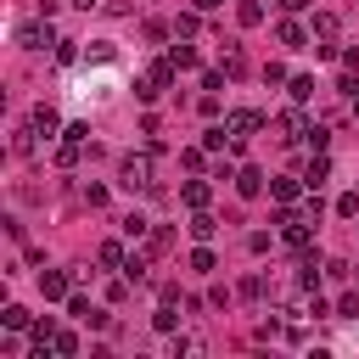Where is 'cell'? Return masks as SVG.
Masks as SVG:
<instances>
[{"instance_id": "e0dca14e", "label": "cell", "mask_w": 359, "mask_h": 359, "mask_svg": "<svg viewBox=\"0 0 359 359\" xmlns=\"http://www.w3.org/2000/svg\"><path fill=\"white\" fill-rule=\"evenodd\" d=\"M124 275H129L135 287H141V281H146V258H129V264H124Z\"/></svg>"}, {"instance_id": "277c9868", "label": "cell", "mask_w": 359, "mask_h": 359, "mask_svg": "<svg viewBox=\"0 0 359 359\" xmlns=\"http://www.w3.org/2000/svg\"><path fill=\"white\" fill-rule=\"evenodd\" d=\"M342 34V23L331 17V12H320V17H314V39H320V51H331V39Z\"/></svg>"}, {"instance_id": "30bf717a", "label": "cell", "mask_w": 359, "mask_h": 359, "mask_svg": "<svg viewBox=\"0 0 359 359\" xmlns=\"http://www.w3.org/2000/svg\"><path fill=\"white\" fill-rule=\"evenodd\" d=\"M326 174H331V163H326V157H314L309 174H303V186H309V191H320V186H326Z\"/></svg>"}, {"instance_id": "3957f363", "label": "cell", "mask_w": 359, "mask_h": 359, "mask_svg": "<svg viewBox=\"0 0 359 359\" xmlns=\"http://www.w3.org/2000/svg\"><path fill=\"white\" fill-rule=\"evenodd\" d=\"M39 292H45V298H68V292H73V281H68V275H57V269H39Z\"/></svg>"}, {"instance_id": "7402d4cb", "label": "cell", "mask_w": 359, "mask_h": 359, "mask_svg": "<svg viewBox=\"0 0 359 359\" xmlns=\"http://www.w3.org/2000/svg\"><path fill=\"white\" fill-rule=\"evenodd\" d=\"M236 17H242V23H247V28H253V23H258V17H264V12H258V6H253V0H242V6H236Z\"/></svg>"}, {"instance_id": "603a6c76", "label": "cell", "mask_w": 359, "mask_h": 359, "mask_svg": "<svg viewBox=\"0 0 359 359\" xmlns=\"http://www.w3.org/2000/svg\"><path fill=\"white\" fill-rule=\"evenodd\" d=\"M191 269H202V275H208V269H213V253H208V247H197V253H191Z\"/></svg>"}, {"instance_id": "ac0fdd59", "label": "cell", "mask_w": 359, "mask_h": 359, "mask_svg": "<svg viewBox=\"0 0 359 359\" xmlns=\"http://www.w3.org/2000/svg\"><path fill=\"white\" fill-rule=\"evenodd\" d=\"M0 320H6V326H12V331H17V326H28V309H17V303H12V309H6V314H0Z\"/></svg>"}, {"instance_id": "cb8c5ba5", "label": "cell", "mask_w": 359, "mask_h": 359, "mask_svg": "<svg viewBox=\"0 0 359 359\" xmlns=\"http://www.w3.org/2000/svg\"><path fill=\"white\" fill-rule=\"evenodd\" d=\"M337 314H348V320H353V314H359V292H342V303H337Z\"/></svg>"}, {"instance_id": "9c48e42d", "label": "cell", "mask_w": 359, "mask_h": 359, "mask_svg": "<svg viewBox=\"0 0 359 359\" xmlns=\"http://www.w3.org/2000/svg\"><path fill=\"white\" fill-rule=\"evenodd\" d=\"M236 191H242V197H258V191H264V174H258V168H242V174H236Z\"/></svg>"}, {"instance_id": "ba28073f", "label": "cell", "mask_w": 359, "mask_h": 359, "mask_svg": "<svg viewBox=\"0 0 359 359\" xmlns=\"http://www.w3.org/2000/svg\"><path fill=\"white\" fill-rule=\"evenodd\" d=\"M28 124H34V135H45V141L57 135V113H51V107H34V113H28Z\"/></svg>"}, {"instance_id": "8fae6325", "label": "cell", "mask_w": 359, "mask_h": 359, "mask_svg": "<svg viewBox=\"0 0 359 359\" xmlns=\"http://www.w3.org/2000/svg\"><path fill=\"white\" fill-rule=\"evenodd\" d=\"M146 84H152V90H163V84H174V62H152V73H146Z\"/></svg>"}, {"instance_id": "8992f818", "label": "cell", "mask_w": 359, "mask_h": 359, "mask_svg": "<svg viewBox=\"0 0 359 359\" xmlns=\"http://www.w3.org/2000/svg\"><path fill=\"white\" fill-rule=\"evenodd\" d=\"M275 135H281V141H298V135H309V129H303L298 113H275Z\"/></svg>"}, {"instance_id": "7c38bea8", "label": "cell", "mask_w": 359, "mask_h": 359, "mask_svg": "<svg viewBox=\"0 0 359 359\" xmlns=\"http://www.w3.org/2000/svg\"><path fill=\"white\" fill-rule=\"evenodd\" d=\"M96 258H101V264H107V269H124V264H129V258H124V247H118V242H101V253H96Z\"/></svg>"}, {"instance_id": "5bb4252c", "label": "cell", "mask_w": 359, "mask_h": 359, "mask_svg": "<svg viewBox=\"0 0 359 359\" xmlns=\"http://www.w3.org/2000/svg\"><path fill=\"white\" fill-rule=\"evenodd\" d=\"M168 62H174V68H197V51H191V45H174Z\"/></svg>"}, {"instance_id": "d6986e66", "label": "cell", "mask_w": 359, "mask_h": 359, "mask_svg": "<svg viewBox=\"0 0 359 359\" xmlns=\"http://www.w3.org/2000/svg\"><path fill=\"white\" fill-rule=\"evenodd\" d=\"M314 96V79H292V101H309Z\"/></svg>"}, {"instance_id": "484cf974", "label": "cell", "mask_w": 359, "mask_h": 359, "mask_svg": "<svg viewBox=\"0 0 359 359\" xmlns=\"http://www.w3.org/2000/svg\"><path fill=\"white\" fill-rule=\"evenodd\" d=\"M57 353H79V337L73 331H57Z\"/></svg>"}, {"instance_id": "44dd1931", "label": "cell", "mask_w": 359, "mask_h": 359, "mask_svg": "<svg viewBox=\"0 0 359 359\" xmlns=\"http://www.w3.org/2000/svg\"><path fill=\"white\" fill-rule=\"evenodd\" d=\"M202 348H208L202 337H180V342H174V353H202Z\"/></svg>"}, {"instance_id": "d4e9b609", "label": "cell", "mask_w": 359, "mask_h": 359, "mask_svg": "<svg viewBox=\"0 0 359 359\" xmlns=\"http://www.w3.org/2000/svg\"><path fill=\"white\" fill-rule=\"evenodd\" d=\"M242 298H264V275H247L242 281Z\"/></svg>"}, {"instance_id": "4316f807", "label": "cell", "mask_w": 359, "mask_h": 359, "mask_svg": "<svg viewBox=\"0 0 359 359\" xmlns=\"http://www.w3.org/2000/svg\"><path fill=\"white\" fill-rule=\"evenodd\" d=\"M281 6H287V12H303V6H309V0H281Z\"/></svg>"}, {"instance_id": "83f0119b", "label": "cell", "mask_w": 359, "mask_h": 359, "mask_svg": "<svg viewBox=\"0 0 359 359\" xmlns=\"http://www.w3.org/2000/svg\"><path fill=\"white\" fill-rule=\"evenodd\" d=\"M73 6H96V0H73Z\"/></svg>"}, {"instance_id": "6da1fadb", "label": "cell", "mask_w": 359, "mask_h": 359, "mask_svg": "<svg viewBox=\"0 0 359 359\" xmlns=\"http://www.w3.org/2000/svg\"><path fill=\"white\" fill-rule=\"evenodd\" d=\"M118 186L124 191H146L152 186V157H124L118 163Z\"/></svg>"}, {"instance_id": "52a82bcc", "label": "cell", "mask_w": 359, "mask_h": 359, "mask_svg": "<svg viewBox=\"0 0 359 359\" xmlns=\"http://www.w3.org/2000/svg\"><path fill=\"white\" fill-rule=\"evenodd\" d=\"M264 124V113H253V107H242V113H231V135H253Z\"/></svg>"}, {"instance_id": "7a4b0ae2", "label": "cell", "mask_w": 359, "mask_h": 359, "mask_svg": "<svg viewBox=\"0 0 359 359\" xmlns=\"http://www.w3.org/2000/svg\"><path fill=\"white\" fill-rule=\"evenodd\" d=\"M51 39H57L51 23H23V28H17V45H23V51H51Z\"/></svg>"}, {"instance_id": "4fadbf2b", "label": "cell", "mask_w": 359, "mask_h": 359, "mask_svg": "<svg viewBox=\"0 0 359 359\" xmlns=\"http://www.w3.org/2000/svg\"><path fill=\"white\" fill-rule=\"evenodd\" d=\"M213 231H219V219H208V213H197V219H191V236H197V242H208Z\"/></svg>"}, {"instance_id": "ffe728a7", "label": "cell", "mask_w": 359, "mask_h": 359, "mask_svg": "<svg viewBox=\"0 0 359 359\" xmlns=\"http://www.w3.org/2000/svg\"><path fill=\"white\" fill-rule=\"evenodd\" d=\"M174 320H180V314H174V303H163V309H157V331H174Z\"/></svg>"}, {"instance_id": "5b68a950", "label": "cell", "mask_w": 359, "mask_h": 359, "mask_svg": "<svg viewBox=\"0 0 359 359\" xmlns=\"http://www.w3.org/2000/svg\"><path fill=\"white\" fill-rule=\"evenodd\" d=\"M275 39H281V45H287V51H303V45H309V34H303V28H298V23H292V17H287V23H281V28H275Z\"/></svg>"}, {"instance_id": "9a60e30c", "label": "cell", "mask_w": 359, "mask_h": 359, "mask_svg": "<svg viewBox=\"0 0 359 359\" xmlns=\"http://www.w3.org/2000/svg\"><path fill=\"white\" fill-rule=\"evenodd\" d=\"M269 191H275L281 202H298V180H269Z\"/></svg>"}, {"instance_id": "2e32d148", "label": "cell", "mask_w": 359, "mask_h": 359, "mask_svg": "<svg viewBox=\"0 0 359 359\" xmlns=\"http://www.w3.org/2000/svg\"><path fill=\"white\" fill-rule=\"evenodd\" d=\"M186 202H191V208H208V186H202V180H191V186H186Z\"/></svg>"}]
</instances>
